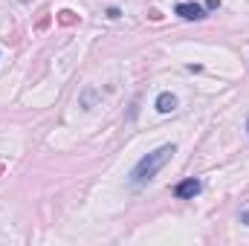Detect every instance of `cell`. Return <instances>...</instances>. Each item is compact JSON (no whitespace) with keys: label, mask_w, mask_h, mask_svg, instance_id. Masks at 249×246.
<instances>
[{"label":"cell","mask_w":249,"mask_h":246,"mask_svg":"<svg viewBox=\"0 0 249 246\" xmlns=\"http://www.w3.org/2000/svg\"><path fill=\"white\" fill-rule=\"evenodd\" d=\"M47 23H50V15H44V18L38 20V29H47Z\"/></svg>","instance_id":"obj_6"},{"label":"cell","mask_w":249,"mask_h":246,"mask_svg":"<svg viewBox=\"0 0 249 246\" xmlns=\"http://www.w3.org/2000/svg\"><path fill=\"white\" fill-rule=\"evenodd\" d=\"M177 15L186 18V20H200V18H206V9L200 3H180L177 6Z\"/></svg>","instance_id":"obj_3"},{"label":"cell","mask_w":249,"mask_h":246,"mask_svg":"<svg viewBox=\"0 0 249 246\" xmlns=\"http://www.w3.org/2000/svg\"><path fill=\"white\" fill-rule=\"evenodd\" d=\"M200 188H203V183L191 177V180H186V183L177 185V188H174V194H177L180 200H191V197H197V194H200Z\"/></svg>","instance_id":"obj_2"},{"label":"cell","mask_w":249,"mask_h":246,"mask_svg":"<svg viewBox=\"0 0 249 246\" xmlns=\"http://www.w3.org/2000/svg\"><path fill=\"white\" fill-rule=\"evenodd\" d=\"M58 23H61V26H75V23H78V15L70 12V9H64V12H58Z\"/></svg>","instance_id":"obj_5"},{"label":"cell","mask_w":249,"mask_h":246,"mask_svg":"<svg viewBox=\"0 0 249 246\" xmlns=\"http://www.w3.org/2000/svg\"><path fill=\"white\" fill-rule=\"evenodd\" d=\"M177 154V148L174 145H162V148H157L154 154H148V157H142L139 162H136V168H133V174H130V183L133 185H145L148 180H154L157 177V171L171 159Z\"/></svg>","instance_id":"obj_1"},{"label":"cell","mask_w":249,"mask_h":246,"mask_svg":"<svg viewBox=\"0 0 249 246\" xmlns=\"http://www.w3.org/2000/svg\"><path fill=\"white\" fill-rule=\"evenodd\" d=\"M220 6V0H206V9H217Z\"/></svg>","instance_id":"obj_7"},{"label":"cell","mask_w":249,"mask_h":246,"mask_svg":"<svg viewBox=\"0 0 249 246\" xmlns=\"http://www.w3.org/2000/svg\"><path fill=\"white\" fill-rule=\"evenodd\" d=\"M157 110H160V113H174V110H177V96H174V93H162V96L157 99Z\"/></svg>","instance_id":"obj_4"},{"label":"cell","mask_w":249,"mask_h":246,"mask_svg":"<svg viewBox=\"0 0 249 246\" xmlns=\"http://www.w3.org/2000/svg\"><path fill=\"white\" fill-rule=\"evenodd\" d=\"M241 220H244V223L249 226V211H244V214H241Z\"/></svg>","instance_id":"obj_8"}]
</instances>
